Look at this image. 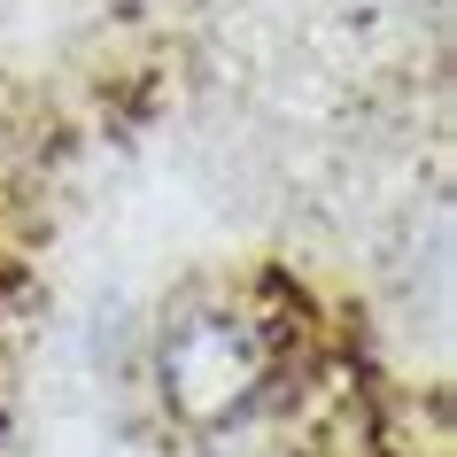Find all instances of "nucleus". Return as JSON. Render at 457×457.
<instances>
[{
    "label": "nucleus",
    "instance_id": "1",
    "mask_svg": "<svg viewBox=\"0 0 457 457\" xmlns=\"http://www.w3.org/2000/svg\"><path fill=\"white\" fill-rule=\"evenodd\" d=\"M279 380V334L233 295H194L163 318V334L147 349V395L163 411V427L217 442L248 427Z\"/></svg>",
    "mask_w": 457,
    "mask_h": 457
}]
</instances>
